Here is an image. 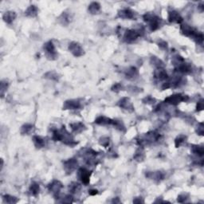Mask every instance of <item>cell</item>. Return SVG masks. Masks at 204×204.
<instances>
[{
	"instance_id": "43",
	"label": "cell",
	"mask_w": 204,
	"mask_h": 204,
	"mask_svg": "<svg viewBox=\"0 0 204 204\" xmlns=\"http://www.w3.org/2000/svg\"><path fill=\"white\" fill-rule=\"evenodd\" d=\"M133 202H135V203H140V202H143V201L141 200V198H140V199H139L138 200H136V199L133 200Z\"/></svg>"
},
{
	"instance_id": "16",
	"label": "cell",
	"mask_w": 204,
	"mask_h": 204,
	"mask_svg": "<svg viewBox=\"0 0 204 204\" xmlns=\"http://www.w3.org/2000/svg\"><path fill=\"white\" fill-rule=\"evenodd\" d=\"M16 13H15V11H7V12H6L3 15L2 19L7 23L11 24L15 21V19H16Z\"/></svg>"
},
{
	"instance_id": "42",
	"label": "cell",
	"mask_w": 204,
	"mask_h": 204,
	"mask_svg": "<svg viewBox=\"0 0 204 204\" xmlns=\"http://www.w3.org/2000/svg\"><path fill=\"white\" fill-rule=\"evenodd\" d=\"M98 193L97 190H90V191H88V194L90 195H96Z\"/></svg>"
},
{
	"instance_id": "28",
	"label": "cell",
	"mask_w": 204,
	"mask_h": 204,
	"mask_svg": "<svg viewBox=\"0 0 204 204\" xmlns=\"http://www.w3.org/2000/svg\"><path fill=\"white\" fill-rule=\"evenodd\" d=\"M29 190L32 195L36 196V195H39V191H40V187H39V185L37 183H33V184H31L30 187H29Z\"/></svg>"
},
{
	"instance_id": "18",
	"label": "cell",
	"mask_w": 204,
	"mask_h": 204,
	"mask_svg": "<svg viewBox=\"0 0 204 204\" xmlns=\"http://www.w3.org/2000/svg\"><path fill=\"white\" fill-rule=\"evenodd\" d=\"M71 19L72 18L70 14L67 12H63L61 16L59 17V22L63 26H67L71 22Z\"/></svg>"
},
{
	"instance_id": "41",
	"label": "cell",
	"mask_w": 204,
	"mask_h": 204,
	"mask_svg": "<svg viewBox=\"0 0 204 204\" xmlns=\"http://www.w3.org/2000/svg\"><path fill=\"white\" fill-rule=\"evenodd\" d=\"M62 202H73V199H72V196L70 195H66V196L65 197L63 200L61 201Z\"/></svg>"
},
{
	"instance_id": "37",
	"label": "cell",
	"mask_w": 204,
	"mask_h": 204,
	"mask_svg": "<svg viewBox=\"0 0 204 204\" xmlns=\"http://www.w3.org/2000/svg\"><path fill=\"white\" fill-rule=\"evenodd\" d=\"M203 124L200 123L199 125H198V129L196 130V133H198V135H200V136H202L203 135Z\"/></svg>"
},
{
	"instance_id": "21",
	"label": "cell",
	"mask_w": 204,
	"mask_h": 204,
	"mask_svg": "<svg viewBox=\"0 0 204 204\" xmlns=\"http://www.w3.org/2000/svg\"><path fill=\"white\" fill-rule=\"evenodd\" d=\"M146 176L148 177L150 179H152L154 180H158L160 181L161 179H163L164 177V174L160 171H156V172H148L146 175Z\"/></svg>"
},
{
	"instance_id": "1",
	"label": "cell",
	"mask_w": 204,
	"mask_h": 204,
	"mask_svg": "<svg viewBox=\"0 0 204 204\" xmlns=\"http://www.w3.org/2000/svg\"><path fill=\"white\" fill-rule=\"evenodd\" d=\"M143 20L148 23L149 29L151 31L156 30L160 25V19L156 15H152V14L147 13L143 15Z\"/></svg>"
},
{
	"instance_id": "2",
	"label": "cell",
	"mask_w": 204,
	"mask_h": 204,
	"mask_svg": "<svg viewBox=\"0 0 204 204\" xmlns=\"http://www.w3.org/2000/svg\"><path fill=\"white\" fill-rule=\"evenodd\" d=\"M43 49L46 53V56L48 59L50 60H55L57 57V53L56 52L55 46L53 45L52 41H49L47 43H46L43 46Z\"/></svg>"
},
{
	"instance_id": "7",
	"label": "cell",
	"mask_w": 204,
	"mask_h": 204,
	"mask_svg": "<svg viewBox=\"0 0 204 204\" xmlns=\"http://www.w3.org/2000/svg\"><path fill=\"white\" fill-rule=\"evenodd\" d=\"M63 165H64L65 171L70 174V173H72L74 171H75L77 165H78V163H77V160L76 159L72 158L65 161Z\"/></svg>"
},
{
	"instance_id": "26",
	"label": "cell",
	"mask_w": 204,
	"mask_h": 204,
	"mask_svg": "<svg viewBox=\"0 0 204 204\" xmlns=\"http://www.w3.org/2000/svg\"><path fill=\"white\" fill-rule=\"evenodd\" d=\"M151 63L153 65V66H154L156 67L157 69L164 68V62H163V61H162L160 59H159L158 57H155V56L152 57Z\"/></svg>"
},
{
	"instance_id": "36",
	"label": "cell",
	"mask_w": 204,
	"mask_h": 204,
	"mask_svg": "<svg viewBox=\"0 0 204 204\" xmlns=\"http://www.w3.org/2000/svg\"><path fill=\"white\" fill-rule=\"evenodd\" d=\"M8 87V84L7 81H2V82H1V93H2V96L3 97V93H4V91L7 90V88Z\"/></svg>"
},
{
	"instance_id": "39",
	"label": "cell",
	"mask_w": 204,
	"mask_h": 204,
	"mask_svg": "<svg viewBox=\"0 0 204 204\" xmlns=\"http://www.w3.org/2000/svg\"><path fill=\"white\" fill-rule=\"evenodd\" d=\"M158 45H159V46L161 48V49H164V50H165V49H167V43H166L165 41L161 40L160 43H158Z\"/></svg>"
},
{
	"instance_id": "3",
	"label": "cell",
	"mask_w": 204,
	"mask_h": 204,
	"mask_svg": "<svg viewBox=\"0 0 204 204\" xmlns=\"http://www.w3.org/2000/svg\"><path fill=\"white\" fill-rule=\"evenodd\" d=\"M188 99H189V97H188V96L182 95L180 93H176L169 96L168 97L166 98L164 101H165L166 103L171 104V105H177L179 103H181V102L188 101Z\"/></svg>"
},
{
	"instance_id": "9",
	"label": "cell",
	"mask_w": 204,
	"mask_h": 204,
	"mask_svg": "<svg viewBox=\"0 0 204 204\" xmlns=\"http://www.w3.org/2000/svg\"><path fill=\"white\" fill-rule=\"evenodd\" d=\"M120 108L128 111V112H133L134 111V107H133V103L131 102L130 99L128 97H123L121 100H120L118 103Z\"/></svg>"
},
{
	"instance_id": "23",
	"label": "cell",
	"mask_w": 204,
	"mask_h": 204,
	"mask_svg": "<svg viewBox=\"0 0 204 204\" xmlns=\"http://www.w3.org/2000/svg\"><path fill=\"white\" fill-rule=\"evenodd\" d=\"M191 151L195 155H196L197 156L199 157H202L204 155V150L203 147L202 146H199V145H194L192 146V148H191Z\"/></svg>"
},
{
	"instance_id": "20",
	"label": "cell",
	"mask_w": 204,
	"mask_h": 204,
	"mask_svg": "<svg viewBox=\"0 0 204 204\" xmlns=\"http://www.w3.org/2000/svg\"><path fill=\"white\" fill-rule=\"evenodd\" d=\"M89 13L92 14V15H96L97 14L98 12L101 10V4L97 2H93L89 4L88 8Z\"/></svg>"
},
{
	"instance_id": "22",
	"label": "cell",
	"mask_w": 204,
	"mask_h": 204,
	"mask_svg": "<svg viewBox=\"0 0 204 204\" xmlns=\"http://www.w3.org/2000/svg\"><path fill=\"white\" fill-rule=\"evenodd\" d=\"M33 142L34 143L35 147L38 148H42L45 146V140L43 138H42L39 136H33Z\"/></svg>"
},
{
	"instance_id": "17",
	"label": "cell",
	"mask_w": 204,
	"mask_h": 204,
	"mask_svg": "<svg viewBox=\"0 0 204 204\" xmlns=\"http://www.w3.org/2000/svg\"><path fill=\"white\" fill-rule=\"evenodd\" d=\"M38 13H39V9L36 6L31 5L29 6V7L26 9V11H25V15L29 18H34V17L37 16Z\"/></svg>"
},
{
	"instance_id": "35",
	"label": "cell",
	"mask_w": 204,
	"mask_h": 204,
	"mask_svg": "<svg viewBox=\"0 0 204 204\" xmlns=\"http://www.w3.org/2000/svg\"><path fill=\"white\" fill-rule=\"evenodd\" d=\"M143 102L145 104H154L156 102V99L152 97L151 96H148L143 100Z\"/></svg>"
},
{
	"instance_id": "38",
	"label": "cell",
	"mask_w": 204,
	"mask_h": 204,
	"mask_svg": "<svg viewBox=\"0 0 204 204\" xmlns=\"http://www.w3.org/2000/svg\"><path fill=\"white\" fill-rule=\"evenodd\" d=\"M196 110L198 111V112H200V111H202V109H203V100L201 99L200 101L198 102V104H197V106H196Z\"/></svg>"
},
{
	"instance_id": "40",
	"label": "cell",
	"mask_w": 204,
	"mask_h": 204,
	"mask_svg": "<svg viewBox=\"0 0 204 204\" xmlns=\"http://www.w3.org/2000/svg\"><path fill=\"white\" fill-rule=\"evenodd\" d=\"M186 199H187V197H186L185 195H179L178 196V202H185Z\"/></svg>"
},
{
	"instance_id": "29",
	"label": "cell",
	"mask_w": 204,
	"mask_h": 204,
	"mask_svg": "<svg viewBox=\"0 0 204 204\" xmlns=\"http://www.w3.org/2000/svg\"><path fill=\"white\" fill-rule=\"evenodd\" d=\"M34 126L29 124H26L21 128V133L22 135H29L33 131Z\"/></svg>"
},
{
	"instance_id": "14",
	"label": "cell",
	"mask_w": 204,
	"mask_h": 204,
	"mask_svg": "<svg viewBox=\"0 0 204 204\" xmlns=\"http://www.w3.org/2000/svg\"><path fill=\"white\" fill-rule=\"evenodd\" d=\"M95 123L99 125H114L115 120H112L106 116H99L95 120Z\"/></svg>"
},
{
	"instance_id": "31",
	"label": "cell",
	"mask_w": 204,
	"mask_h": 204,
	"mask_svg": "<svg viewBox=\"0 0 204 204\" xmlns=\"http://www.w3.org/2000/svg\"><path fill=\"white\" fill-rule=\"evenodd\" d=\"M3 200H4V202H7V203H16V202L19 201V199L14 196L7 195H4L3 196Z\"/></svg>"
},
{
	"instance_id": "10",
	"label": "cell",
	"mask_w": 204,
	"mask_h": 204,
	"mask_svg": "<svg viewBox=\"0 0 204 204\" xmlns=\"http://www.w3.org/2000/svg\"><path fill=\"white\" fill-rule=\"evenodd\" d=\"M81 103L77 100H69L63 105V109H78L81 108Z\"/></svg>"
},
{
	"instance_id": "8",
	"label": "cell",
	"mask_w": 204,
	"mask_h": 204,
	"mask_svg": "<svg viewBox=\"0 0 204 204\" xmlns=\"http://www.w3.org/2000/svg\"><path fill=\"white\" fill-rule=\"evenodd\" d=\"M138 37H140V35L136 29H128L127 31L125 32L124 39L126 43H131L135 42L138 39Z\"/></svg>"
},
{
	"instance_id": "33",
	"label": "cell",
	"mask_w": 204,
	"mask_h": 204,
	"mask_svg": "<svg viewBox=\"0 0 204 204\" xmlns=\"http://www.w3.org/2000/svg\"><path fill=\"white\" fill-rule=\"evenodd\" d=\"M99 143L105 147H109V143H110V139L109 137H106V136H103V137H101L100 139Z\"/></svg>"
},
{
	"instance_id": "13",
	"label": "cell",
	"mask_w": 204,
	"mask_h": 204,
	"mask_svg": "<svg viewBox=\"0 0 204 204\" xmlns=\"http://www.w3.org/2000/svg\"><path fill=\"white\" fill-rule=\"evenodd\" d=\"M154 77L159 81H164L168 78L167 72L164 68L156 69L154 72Z\"/></svg>"
},
{
	"instance_id": "34",
	"label": "cell",
	"mask_w": 204,
	"mask_h": 204,
	"mask_svg": "<svg viewBox=\"0 0 204 204\" xmlns=\"http://www.w3.org/2000/svg\"><path fill=\"white\" fill-rule=\"evenodd\" d=\"M122 89H123V85H122L120 83H116V84H115V85L112 87V91L116 93L120 92V91L122 90Z\"/></svg>"
},
{
	"instance_id": "4",
	"label": "cell",
	"mask_w": 204,
	"mask_h": 204,
	"mask_svg": "<svg viewBox=\"0 0 204 204\" xmlns=\"http://www.w3.org/2000/svg\"><path fill=\"white\" fill-rule=\"evenodd\" d=\"M69 50L71 52V53L75 57H81L84 55V50L81 47V45L76 42H72L69 45Z\"/></svg>"
},
{
	"instance_id": "15",
	"label": "cell",
	"mask_w": 204,
	"mask_h": 204,
	"mask_svg": "<svg viewBox=\"0 0 204 204\" xmlns=\"http://www.w3.org/2000/svg\"><path fill=\"white\" fill-rule=\"evenodd\" d=\"M191 70H192V69H191V66L185 62L181 63V64H179V66H177L176 67V71L179 72V73H180V74H189V73L191 72Z\"/></svg>"
},
{
	"instance_id": "12",
	"label": "cell",
	"mask_w": 204,
	"mask_h": 204,
	"mask_svg": "<svg viewBox=\"0 0 204 204\" xmlns=\"http://www.w3.org/2000/svg\"><path fill=\"white\" fill-rule=\"evenodd\" d=\"M118 16L124 19H135V12L131 9H124L119 11Z\"/></svg>"
},
{
	"instance_id": "25",
	"label": "cell",
	"mask_w": 204,
	"mask_h": 204,
	"mask_svg": "<svg viewBox=\"0 0 204 204\" xmlns=\"http://www.w3.org/2000/svg\"><path fill=\"white\" fill-rule=\"evenodd\" d=\"M138 75V70L135 67H131L126 72V77L129 79H133Z\"/></svg>"
},
{
	"instance_id": "24",
	"label": "cell",
	"mask_w": 204,
	"mask_h": 204,
	"mask_svg": "<svg viewBox=\"0 0 204 204\" xmlns=\"http://www.w3.org/2000/svg\"><path fill=\"white\" fill-rule=\"evenodd\" d=\"M135 160L138 162H140L144 159V152H143V149L142 147H140L136 150V153H135L134 156H133Z\"/></svg>"
},
{
	"instance_id": "32",
	"label": "cell",
	"mask_w": 204,
	"mask_h": 204,
	"mask_svg": "<svg viewBox=\"0 0 204 204\" xmlns=\"http://www.w3.org/2000/svg\"><path fill=\"white\" fill-rule=\"evenodd\" d=\"M44 77H46V78H48V79L55 80V81L58 80V75L56 74L55 72H53V71L48 72V73H46V74H45Z\"/></svg>"
},
{
	"instance_id": "5",
	"label": "cell",
	"mask_w": 204,
	"mask_h": 204,
	"mask_svg": "<svg viewBox=\"0 0 204 204\" xmlns=\"http://www.w3.org/2000/svg\"><path fill=\"white\" fill-rule=\"evenodd\" d=\"M62 188H63L62 184L58 180H53L51 184H49V186H48V189H49V191H50L54 196L57 197V198H58L60 191H61V190L62 189Z\"/></svg>"
},
{
	"instance_id": "6",
	"label": "cell",
	"mask_w": 204,
	"mask_h": 204,
	"mask_svg": "<svg viewBox=\"0 0 204 204\" xmlns=\"http://www.w3.org/2000/svg\"><path fill=\"white\" fill-rule=\"evenodd\" d=\"M90 176H91V172L89 171H88L85 168H83L81 167L79 170H78V177L81 180V182L85 185H88L89 184V181H90Z\"/></svg>"
},
{
	"instance_id": "27",
	"label": "cell",
	"mask_w": 204,
	"mask_h": 204,
	"mask_svg": "<svg viewBox=\"0 0 204 204\" xmlns=\"http://www.w3.org/2000/svg\"><path fill=\"white\" fill-rule=\"evenodd\" d=\"M81 190V185L77 182H73L69 186V191L73 194L77 193Z\"/></svg>"
},
{
	"instance_id": "30",
	"label": "cell",
	"mask_w": 204,
	"mask_h": 204,
	"mask_svg": "<svg viewBox=\"0 0 204 204\" xmlns=\"http://www.w3.org/2000/svg\"><path fill=\"white\" fill-rule=\"evenodd\" d=\"M186 140H187V136H184V135H180V136H179L175 140V147H180V146L182 145L183 143H184V142L186 141Z\"/></svg>"
},
{
	"instance_id": "11",
	"label": "cell",
	"mask_w": 204,
	"mask_h": 204,
	"mask_svg": "<svg viewBox=\"0 0 204 204\" xmlns=\"http://www.w3.org/2000/svg\"><path fill=\"white\" fill-rule=\"evenodd\" d=\"M168 21L169 22H174V23H181L184 19L177 11H171L168 14Z\"/></svg>"
},
{
	"instance_id": "19",
	"label": "cell",
	"mask_w": 204,
	"mask_h": 204,
	"mask_svg": "<svg viewBox=\"0 0 204 204\" xmlns=\"http://www.w3.org/2000/svg\"><path fill=\"white\" fill-rule=\"evenodd\" d=\"M70 127H71L73 132H74V133H80L86 129L85 125H83V124L81 123V122L71 124V125H70Z\"/></svg>"
}]
</instances>
